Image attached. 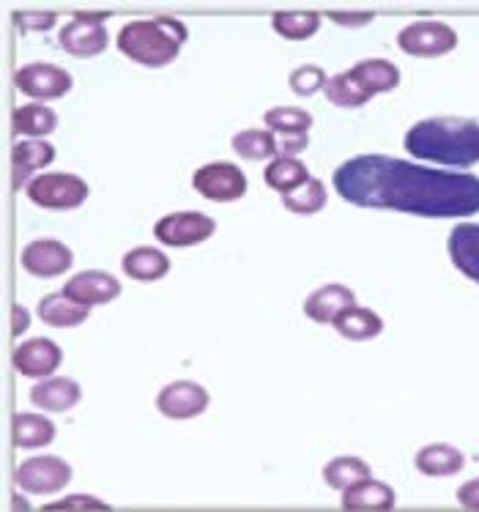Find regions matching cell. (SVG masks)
<instances>
[{
	"label": "cell",
	"instance_id": "1",
	"mask_svg": "<svg viewBox=\"0 0 479 512\" xmlns=\"http://www.w3.org/2000/svg\"><path fill=\"white\" fill-rule=\"evenodd\" d=\"M337 195L362 209H384L417 217L479 214V178L455 170H433L386 154H359L334 170Z\"/></svg>",
	"mask_w": 479,
	"mask_h": 512
},
{
	"label": "cell",
	"instance_id": "2",
	"mask_svg": "<svg viewBox=\"0 0 479 512\" xmlns=\"http://www.w3.org/2000/svg\"><path fill=\"white\" fill-rule=\"evenodd\" d=\"M406 151L447 168H471L479 162V121L460 115L425 118L408 129Z\"/></svg>",
	"mask_w": 479,
	"mask_h": 512
},
{
	"label": "cell",
	"instance_id": "3",
	"mask_svg": "<svg viewBox=\"0 0 479 512\" xmlns=\"http://www.w3.org/2000/svg\"><path fill=\"white\" fill-rule=\"evenodd\" d=\"M187 36V25L176 17H154V20H135L124 25L115 42L129 61L148 69H162L176 61Z\"/></svg>",
	"mask_w": 479,
	"mask_h": 512
},
{
	"label": "cell",
	"instance_id": "4",
	"mask_svg": "<svg viewBox=\"0 0 479 512\" xmlns=\"http://www.w3.org/2000/svg\"><path fill=\"white\" fill-rule=\"evenodd\" d=\"M25 192H28L31 203L50 211L80 209L91 195L88 184L74 173H42L33 178Z\"/></svg>",
	"mask_w": 479,
	"mask_h": 512
},
{
	"label": "cell",
	"instance_id": "5",
	"mask_svg": "<svg viewBox=\"0 0 479 512\" xmlns=\"http://www.w3.org/2000/svg\"><path fill=\"white\" fill-rule=\"evenodd\" d=\"M192 187L211 203H233L247 195V176L233 162H209L195 170Z\"/></svg>",
	"mask_w": 479,
	"mask_h": 512
},
{
	"label": "cell",
	"instance_id": "6",
	"mask_svg": "<svg viewBox=\"0 0 479 512\" xmlns=\"http://www.w3.org/2000/svg\"><path fill=\"white\" fill-rule=\"evenodd\" d=\"M397 47L414 58H438L458 47V33L452 31L447 22H411L397 36Z\"/></svg>",
	"mask_w": 479,
	"mask_h": 512
},
{
	"label": "cell",
	"instance_id": "7",
	"mask_svg": "<svg viewBox=\"0 0 479 512\" xmlns=\"http://www.w3.org/2000/svg\"><path fill=\"white\" fill-rule=\"evenodd\" d=\"M14 477L22 491L33 496H53L72 482V466L55 455H39V458L25 460Z\"/></svg>",
	"mask_w": 479,
	"mask_h": 512
},
{
	"label": "cell",
	"instance_id": "8",
	"mask_svg": "<svg viewBox=\"0 0 479 512\" xmlns=\"http://www.w3.org/2000/svg\"><path fill=\"white\" fill-rule=\"evenodd\" d=\"M217 222L200 211H176L154 225V236L165 247H195L214 236Z\"/></svg>",
	"mask_w": 479,
	"mask_h": 512
},
{
	"label": "cell",
	"instance_id": "9",
	"mask_svg": "<svg viewBox=\"0 0 479 512\" xmlns=\"http://www.w3.org/2000/svg\"><path fill=\"white\" fill-rule=\"evenodd\" d=\"M14 83L20 88L22 94L31 96V99H42V102H50V99H61L72 91V74L61 69V66H53V63H28L22 66L20 72L14 74Z\"/></svg>",
	"mask_w": 479,
	"mask_h": 512
},
{
	"label": "cell",
	"instance_id": "10",
	"mask_svg": "<svg viewBox=\"0 0 479 512\" xmlns=\"http://www.w3.org/2000/svg\"><path fill=\"white\" fill-rule=\"evenodd\" d=\"M22 269L33 277H42V280H50V277H61L63 272H69L74 263L72 250L63 244V241L55 239H36L31 244H25V250L20 255Z\"/></svg>",
	"mask_w": 479,
	"mask_h": 512
},
{
	"label": "cell",
	"instance_id": "11",
	"mask_svg": "<svg viewBox=\"0 0 479 512\" xmlns=\"http://www.w3.org/2000/svg\"><path fill=\"white\" fill-rule=\"evenodd\" d=\"M209 392L195 381H173L157 398L159 414L167 419H195L209 408Z\"/></svg>",
	"mask_w": 479,
	"mask_h": 512
},
{
	"label": "cell",
	"instance_id": "12",
	"mask_svg": "<svg viewBox=\"0 0 479 512\" xmlns=\"http://www.w3.org/2000/svg\"><path fill=\"white\" fill-rule=\"evenodd\" d=\"M61 345L47 337H33L14 351V367L25 378H50L61 367Z\"/></svg>",
	"mask_w": 479,
	"mask_h": 512
},
{
	"label": "cell",
	"instance_id": "13",
	"mask_svg": "<svg viewBox=\"0 0 479 512\" xmlns=\"http://www.w3.org/2000/svg\"><path fill=\"white\" fill-rule=\"evenodd\" d=\"M63 293L74 299V302L88 304H107L115 302L121 296V283L115 280L110 272H102V269H88V272L74 274L69 283L63 285Z\"/></svg>",
	"mask_w": 479,
	"mask_h": 512
},
{
	"label": "cell",
	"instance_id": "14",
	"mask_svg": "<svg viewBox=\"0 0 479 512\" xmlns=\"http://www.w3.org/2000/svg\"><path fill=\"white\" fill-rule=\"evenodd\" d=\"M351 307H356V293L340 283L323 285L304 299V315L315 324H334Z\"/></svg>",
	"mask_w": 479,
	"mask_h": 512
},
{
	"label": "cell",
	"instance_id": "15",
	"mask_svg": "<svg viewBox=\"0 0 479 512\" xmlns=\"http://www.w3.org/2000/svg\"><path fill=\"white\" fill-rule=\"evenodd\" d=\"M449 258L458 272L479 285V222H460L449 233Z\"/></svg>",
	"mask_w": 479,
	"mask_h": 512
},
{
	"label": "cell",
	"instance_id": "16",
	"mask_svg": "<svg viewBox=\"0 0 479 512\" xmlns=\"http://www.w3.org/2000/svg\"><path fill=\"white\" fill-rule=\"evenodd\" d=\"M395 502V491L386 482H378L373 477L356 482L348 491H343L345 512H386L395 510Z\"/></svg>",
	"mask_w": 479,
	"mask_h": 512
},
{
	"label": "cell",
	"instance_id": "17",
	"mask_svg": "<svg viewBox=\"0 0 479 512\" xmlns=\"http://www.w3.org/2000/svg\"><path fill=\"white\" fill-rule=\"evenodd\" d=\"M107 36L105 25H88V22L74 20L69 25H63L61 36H58V44L69 55H77V58H94V55L105 53Z\"/></svg>",
	"mask_w": 479,
	"mask_h": 512
},
{
	"label": "cell",
	"instance_id": "18",
	"mask_svg": "<svg viewBox=\"0 0 479 512\" xmlns=\"http://www.w3.org/2000/svg\"><path fill=\"white\" fill-rule=\"evenodd\" d=\"M83 398V389L72 378H44L42 384H36L31 389V403L42 411H53V414H63L72 411Z\"/></svg>",
	"mask_w": 479,
	"mask_h": 512
},
{
	"label": "cell",
	"instance_id": "19",
	"mask_svg": "<svg viewBox=\"0 0 479 512\" xmlns=\"http://www.w3.org/2000/svg\"><path fill=\"white\" fill-rule=\"evenodd\" d=\"M55 159V148L44 140H22L14 146V189H28L36 170L47 168Z\"/></svg>",
	"mask_w": 479,
	"mask_h": 512
},
{
	"label": "cell",
	"instance_id": "20",
	"mask_svg": "<svg viewBox=\"0 0 479 512\" xmlns=\"http://www.w3.org/2000/svg\"><path fill=\"white\" fill-rule=\"evenodd\" d=\"M39 318H42L47 326H55V329H72V326H80L88 321L91 315V307L88 304H80L69 299L66 293H47L42 302H39Z\"/></svg>",
	"mask_w": 479,
	"mask_h": 512
},
{
	"label": "cell",
	"instance_id": "21",
	"mask_svg": "<svg viewBox=\"0 0 479 512\" xmlns=\"http://www.w3.org/2000/svg\"><path fill=\"white\" fill-rule=\"evenodd\" d=\"M356 83L365 88L367 94H386V91H395L400 85V69H397L392 61H384V58H367V61H359L354 69H348Z\"/></svg>",
	"mask_w": 479,
	"mask_h": 512
},
{
	"label": "cell",
	"instance_id": "22",
	"mask_svg": "<svg viewBox=\"0 0 479 512\" xmlns=\"http://www.w3.org/2000/svg\"><path fill=\"white\" fill-rule=\"evenodd\" d=\"M121 266L137 283H157L170 272V258L157 247H135L126 252Z\"/></svg>",
	"mask_w": 479,
	"mask_h": 512
},
{
	"label": "cell",
	"instance_id": "23",
	"mask_svg": "<svg viewBox=\"0 0 479 512\" xmlns=\"http://www.w3.org/2000/svg\"><path fill=\"white\" fill-rule=\"evenodd\" d=\"M414 463L425 477H452L466 466V455L452 444H427L417 452Z\"/></svg>",
	"mask_w": 479,
	"mask_h": 512
},
{
	"label": "cell",
	"instance_id": "24",
	"mask_svg": "<svg viewBox=\"0 0 479 512\" xmlns=\"http://www.w3.org/2000/svg\"><path fill=\"white\" fill-rule=\"evenodd\" d=\"M332 326L345 340H354V343H365V340H373V337L384 332L381 315L367 310V307H351V310H345Z\"/></svg>",
	"mask_w": 479,
	"mask_h": 512
},
{
	"label": "cell",
	"instance_id": "25",
	"mask_svg": "<svg viewBox=\"0 0 479 512\" xmlns=\"http://www.w3.org/2000/svg\"><path fill=\"white\" fill-rule=\"evenodd\" d=\"M55 425L42 414H17L14 417V444L22 450H39L53 444Z\"/></svg>",
	"mask_w": 479,
	"mask_h": 512
},
{
	"label": "cell",
	"instance_id": "26",
	"mask_svg": "<svg viewBox=\"0 0 479 512\" xmlns=\"http://www.w3.org/2000/svg\"><path fill=\"white\" fill-rule=\"evenodd\" d=\"M263 178H266V184H269L274 192L288 195V192H293V189H299L302 184L310 181V170H307V165L299 162V159L277 157V159H271L269 168H266V173H263Z\"/></svg>",
	"mask_w": 479,
	"mask_h": 512
},
{
	"label": "cell",
	"instance_id": "27",
	"mask_svg": "<svg viewBox=\"0 0 479 512\" xmlns=\"http://www.w3.org/2000/svg\"><path fill=\"white\" fill-rule=\"evenodd\" d=\"M271 28L280 33L288 42H304L318 33L321 28V14L318 11H277L271 17Z\"/></svg>",
	"mask_w": 479,
	"mask_h": 512
},
{
	"label": "cell",
	"instance_id": "28",
	"mask_svg": "<svg viewBox=\"0 0 479 512\" xmlns=\"http://www.w3.org/2000/svg\"><path fill=\"white\" fill-rule=\"evenodd\" d=\"M11 124H14L17 135L39 137L42 140V137L53 135L55 129H58V115L47 105H25L14 110Z\"/></svg>",
	"mask_w": 479,
	"mask_h": 512
},
{
	"label": "cell",
	"instance_id": "29",
	"mask_svg": "<svg viewBox=\"0 0 479 512\" xmlns=\"http://www.w3.org/2000/svg\"><path fill=\"white\" fill-rule=\"evenodd\" d=\"M233 151L247 162H263V159H277V137L269 129H244L230 140Z\"/></svg>",
	"mask_w": 479,
	"mask_h": 512
},
{
	"label": "cell",
	"instance_id": "30",
	"mask_svg": "<svg viewBox=\"0 0 479 512\" xmlns=\"http://www.w3.org/2000/svg\"><path fill=\"white\" fill-rule=\"evenodd\" d=\"M373 477L370 471V463H365L362 458H354V455H345V458H334L326 469H323V480L334 491H348L356 482Z\"/></svg>",
	"mask_w": 479,
	"mask_h": 512
},
{
	"label": "cell",
	"instance_id": "31",
	"mask_svg": "<svg viewBox=\"0 0 479 512\" xmlns=\"http://www.w3.org/2000/svg\"><path fill=\"white\" fill-rule=\"evenodd\" d=\"M263 124L269 126V132L280 137L307 135L313 129V115L302 107H274L263 115Z\"/></svg>",
	"mask_w": 479,
	"mask_h": 512
},
{
	"label": "cell",
	"instance_id": "32",
	"mask_svg": "<svg viewBox=\"0 0 479 512\" xmlns=\"http://www.w3.org/2000/svg\"><path fill=\"white\" fill-rule=\"evenodd\" d=\"M282 206L288 211H293V214H302V217L318 214V211L326 206V187H323V181L321 178H310V181L302 184L299 189L282 195Z\"/></svg>",
	"mask_w": 479,
	"mask_h": 512
},
{
	"label": "cell",
	"instance_id": "33",
	"mask_svg": "<svg viewBox=\"0 0 479 512\" xmlns=\"http://www.w3.org/2000/svg\"><path fill=\"white\" fill-rule=\"evenodd\" d=\"M323 91H326V99L337 107H362L373 99V96L367 94L365 88L351 77V72H340L334 74V77H329V83H326Z\"/></svg>",
	"mask_w": 479,
	"mask_h": 512
},
{
	"label": "cell",
	"instance_id": "34",
	"mask_svg": "<svg viewBox=\"0 0 479 512\" xmlns=\"http://www.w3.org/2000/svg\"><path fill=\"white\" fill-rule=\"evenodd\" d=\"M288 83H291V91L296 96H313L326 88L329 77H326V72H323L321 66H315V63H304V66H299V69H293L291 77H288Z\"/></svg>",
	"mask_w": 479,
	"mask_h": 512
},
{
	"label": "cell",
	"instance_id": "35",
	"mask_svg": "<svg viewBox=\"0 0 479 512\" xmlns=\"http://www.w3.org/2000/svg\"><path fill=\"white\" fill-rule=\"evenodd\" d=\"M14 22H17V28L22 33L28 31H50L55 28V22H58V14L55 11H17L14 14Z\"/></svg>",
	"mask_w": 479,
	"mask_h": 512
},
{
	"label": "cell",
	"instance_id": "36",
	"mask_svg": "<svg viewBox=\"0 0 479 512\" xmlns=\"http://www.w3.org/2000/svg\"><path fill=\"white\" fill-rule=\"evenodd\" d=\"M44 510H110V504L99 502L96 496H83V493H77V496H69V499H63V502L47 504Z\"/></svg>",
	"mask_w": 479,
	"mask_h": 512
},
{
	"label": "cell",
	"instance_id": "37",
	"mask_svg": "<svg viewBox=\"0 0 479 512\" xmlns=\"http://www.w3.org/2000/svg\"><path fill=\"white\" fill-rule=\"evenodd\" d=\"M334 25H345V28H362L375 20L373 11H329L326 14Z\"/></svg>",
	"mask_w": 479,
	"mask_h": 512
},
{
	"label": "cell",
	"instance_id": "38",
	"mask_svg": "<svg viewBox=\"0 0 479 512\" xmlns=\"http://www.w3.org/2000/svg\"><path fill=\"white\" fill-rule=\"evenodd\" d=\"M307 146H310V137H307V135L280 137V140H277V154H280V157H293V159H296Z\"/></svg>",
	"mask_w": 479,
	"mask_h": 512
},
{
	"label": "cell",
	"instance_id": "39",
	"mask_svg": "<svg viewBox=\"0 0 479 512\" xmlns=\"http://www.w3.org/2000/svg\"><path fill=\"white\" fill-rule=\"evenodd\" d=\"M458 504L466 510L479 512V480H469L458 488Z\"/></svg>",
	"mask_w": 479,
	"mask_h": 512
},
{
	"label": "cell",
	"instance_id": "40",
	"mask_svg": "<svg viewBox=\"0 0 479 512\" xmlns=\"http://www.w3.org/2000/svg\"><path fill=\"white\" fill-rule=\"evenodd\" d=\"M28 326H31V315H28V310H25L22 304H14V335L20 337L22 332H28Z\"/></svg>",
	"mask_w": 479,
	"mask_h": 512
},
{
	"label": "cell",
	"instance_id": "41",
	"mask_svg": "<svg viewBox=\"0 0 479 512\" xmlns=\"http://www.w3.org/2000/svg\"><path fill=\"white\" fill-rule=\"evenodd\" d=\"M110 11H74V20L88 22V25H105Z\"/></svg>",
	"mask_w": 479,
	"mask_h": 512
}]
</instances>
